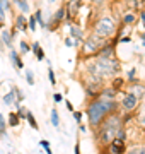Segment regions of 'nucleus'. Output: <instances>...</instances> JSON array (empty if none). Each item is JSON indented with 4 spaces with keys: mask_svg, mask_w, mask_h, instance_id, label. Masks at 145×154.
<instances>
[{
    "mask_svg": "<svg viewBox=\"0 0 145 154\" xmlns=\"http://www.w3.org/2000/svg\"><path fill=\"white\" fill-rule=\"evenodd\" d=\"M19 50H21V51H19V53H21V55H26V53H29V51H31V45L28 43V41H21V43H19Z\"/></svg>",
    "mask_w": 145,
    "mask_h": 154,
    "instance_id": "ddd939ff",
    "label": "nucleus"
},
{
    "mask_svg": "<svg viewBox=\"0 0 145 154\" xmlns=\"http://www.w3.org/2000/svg\"><path fill=\"white\" fill-rule=\"evenodd\" d=\"M19 122H21V118H19L16 113H10V115H9V122H7V125H9V127H17V125H19Z\"/></svg>",
    "mask_w": 145,
    "mask_h": 154,
    "instance_id": "2eb2a0df",
    "label": "nucleus"
},
{
    "mask_svg": "<svg viewBox=\"0 0 145 154\" xmlns=\"http://www.w3.org/2000/svg\"><path fill=\"white\" fill-rule=\"evenodd\" d=\"M121 86H123V79H120V77H116V79H114V82H113V89L116 91V89H120Z\"/></svg>",
    "mask_w": 145,
    "mask_h": 154,
    "instance_id": "bb28decb",
    "label": "nucleus"
},
{
    "mask_svg": "<svg viewBox=\"0 0 145 154\" xmlns=\"http://www.w3.org/2000/svg\"><path fill=\"white\" fill-rule=\"evenodd\" d=\"M116 108V103L114 101H109V99H102L97 98L94 99L89 106H87V116H89V123L92 127H99L101 122L104 120V116L113 113Z\"/></svg>",
    "mask_w": 145,
    "mask_h": 154,
    "instance_id": "f257e3e1",
    "label": "nucleus"
},
{
    "mask_svg": "<svg viewBox=\"0 0 145 154\" xmlns=\"http://www.w3.org/2000/svg\"><path fill=\"white\" fill-rule=\"evenodd\" d=\"M121 105L125 108V111H133L138 106V98L133 96V94H130V93H125V96L121 99Z\"/></svg>",
    "mask_w": 145,
    "mask_h": 154,
    "instance_id": "20e7f679",
    "label": "nucleus"
},
{
    "mask_svg": "<svg viewBox=\"0 0 145 154\" xmlns=\"http://www.w3.org/2000/svg\"><path fill=\"white\" fill-rule=\"evenodd\" d=\"M5 130H7V122L4 120V115L0 113V134H2V135H7Z\"/></svg>",
    "mask_w": 145,
    "mask_h": 154,
    "instance_id": "4be33fe9",
    "label": "nucleus"
},
{
    "mask_svg": "<svg viewBox=\"0 0 145 154\" xmlns=\"http://www.w3.org/2000/svg\"><path fill=\"white\" fill-rule=\"evenodd\" d=\"M31 50H33L34 57H36V58H38L39 62H41V60H45V51H43V48L39 46V43H33Z\"/></svg>",
    "mask_w": 145,
    "mask_h": 154,
    "instance_id": "1a4fd4ad",
    "label": "nucleus"
},
{
    "mask_svg": "<svg viewBox=\"0 0 145 154\" xmlns=\"http://www.w3.org/2000/svg\"><path fill=\"white\" fill-rule=\"evenodd\" d=\"M4 103H5V105H9V106H10V105H17V99H16L14 88H12L7 94H4Z\"/></svg>",
    "mask_w": 145,
    "mask_h": 154,
    "instance_id": "6e6552de",
    "label": "nucleus"
},
{
    "mask_svg": "<svg viewBox=\"0 0 145 154\" xmlns=\"http://www.w3.org/2000/svg\"><path fill=\"white\" fill-rule=\"evenodd\" d=\"M26 81H28V84L29 86H34V72L31 70V69H26Z\"/></svg>",
    "mask_w": 145,
    "mask_h": 154,
    "instance_id": "f3484780",
    "label": "nucleus"
},
{
    "mask_svg": "<svg viewBox=\"0 0 145 154\" xmlns=\"http://www.w3.org/2000/svg\"><path fill=\"white\" fill-rule=\"evenodd\" d=\"M10 60L14 62V65H16V69H17V70H21V69L24 67V63H22V60H21V57H19V53H17V51H14V50L10 51Z\"/></svg>",
    "mask_w": 145,
    "mask_h": 154,
    "instance_id": "9d476101",
    "label": "nucleus"
},
{
    "mask_svg": "<svg viewBox=\"0 0 145 154\" xmlns=\"http://www.w3.org/2000/svg\"><path fill=\"white\" fill-rule=\"evenodd\" d=\"M50 2H55V0H50Z\"/></svg>",
    "mask_w": 145,
    "mask_h": 154,
    "instance_id": "58836bf2",
    "label": "nucleus"
},
{
    "mask_svg": "<svg viewBox=\"0 0 145 154\" xmlns=\"http://www.w3.org/2000/svg\"><path fill=\"white\" fill-rule=\"evenodd\" d=\"M65 45H67V46H72V45H73L72 38H67V39H65Z\"/></svg>",
    "mask_w": 145,
    "mask_h": 154,
    "instance_id": "c9c22d12",
    "label": "nucleus"
},
{
    "mask_svg": "<svg viewBox=\"0 0 145 154\" xmlns=\"http://www.w3.org/2000/svg\"><path fill=\"white\" fill-rule=\"evenodd\" d=\"M16 2H17V5L21 7V11L28 14V12H29V4H28V2H26V0H16Z\"/></svg>",
    "mask_w": 145,
    "mask_h": 154,
    "instance_id": "412c9836",
    "label": "nucleus"
},
{
    "mask_svg": "<svg viewBox=\"0 0 145 154\" xmlns=\"http://www.w3.org/2000/svg\"><path fill=\"white\" fill-rule=\"evenodd\" d=\"M142 19H144V28H145V12H142Z\"/></svg>",
    "mask_w": 145,
    "mask_h": 154,
    "instance_id": "e433bc0d",
    "label": "nucleus"
},
{
    "mask_svg": "<svg viewBox=\"0 0 145 154\" xmlns=\"http://www.w3.org/2000/svg\"><path fill=\"white\" fill-rule=\"evenodd\" d=\"M123 21L126 22V24H132V22L135 21V16H133V14H128V16H125V19H123Z\"/></svg>",
    "mask_w": 145,
    "mask_h": 154,
    "instance_id": "c85d7f7f",
    "label": "nucleus"
},
{
    "mask_svg": "<svg viewBox=\"0 0 145 154\" xmlns=\"http://www.w3.org/2000/svg\"><path fill=\"white\" fill-rule=\"evenodd\" d=\"M73 118H75V122L80 123V122H82V113H80V111H73Z\"/></svg>",
    "mask_w": 145,
    "mask_h": 154,
    "instance_id": "c756f323",
    "label": "nucleus"
},
{
    "mask_svg": "<svg viewBox=\"0 0 145 154\" xmlns=\"http://www.w3.org/2000/svg\"><path fill=\"white\" fill-rule=\"evenodd\" d=\"M53 99H55L56 103H60L61 99H63V96H61V94H58V93H56V94H53Z\"/></svg>",
    "mask_w": 145,
    "mask_h": 154,
    "instance_id": "2f4dec72",
    "label": "nucleus"
},
{
    "mask_svg": "<svg viewBox=\"0 0 145 154\" xmlns=\"http://www.w3.org/2000/svg\"><path fill=\"white\" fill-rule=\"evenodd\" d=\"M34 19H36V24L39 22V26H41V28H46L45 21H43V14H41V11H38L36 14H34Z\"/></svg>",
    "mask_w": 145,
    "mask_h": 154,
    "instance_id": "aec40b11",
    "label": "nucleus"
},
{
    "mask_svg": "<svg viewBox=\"0 0 145 154\" xmlns=\"http://www.w3.org/2000/svg\"><path fill=\"white\" fill-rule=\"evenodd\" d=\"M118 70H120V63L116 60H113V58H97L96 63L90 67V72L96 75V79L113 75Z\"/></svg>",
    "mask_w": 145,
    "mask_h": 154,
    "instance_id": "f03ea898",
    "label": "nucleus"
},
{
    "mask_svg": "<svg viewBox=\"0 0 145 154\" xmlns=\"http://www.w3.org/2000/svg\"><path fill=\"white\" fill-rule=\"evenodd\" d=\"M63 16H65V9H58V11H56V14H55V17L51 19V26H50V28H51V29H55V28H56V24H58L61 19H63Z\"/></svg>",
    "mask_w": 145,
    "mask_h": 154,
    "instance_id": "9b49d317",
    "label": "nucleus"
},
{
    "mask_svg": "<svg viewBox=\"0 0 145 154\" xmlns=\"http://www.w3.org/2000/svg\"><path fill=\"white\" fill-rule=\"evenodd\" d=\"M28 28L31 29V31H36L38 26H36V19H34V17H29L28 19Z\"/></svg>",
    "mask_w": 145,
    "mask_h": 154,
    "instance_id": "393cba45",
    "label": "nucleus"
},
{
    "mask_svg": "<svg viewBox=\"0 0 145 154\" xmlns=\"http://www.w3.org/2000/svg\"><path fill=\"white\" fill-rule=\"evenodd\" d=\"M70 33H72V36L75 39H77V43L82 39V29L77 28V26H70Z\"/></svg>",
    "mask_w": 145,
    "mask_h": 154,
    "instance_id": "f8f14e48",
    "label": "nucleus"
},
{
    "mask_svg": "<svg viewBox=\"0 0 145 154\" xmlns=\"http://www.w3.org/2000/svg\"><path fill=\"white\" fill-rule=\"evenodd\" d=\"M26 118H28V123L31 127H33L34 130H38L39 127H38V122H36V118H34V115L33 113H31V111H28V113H26Z\"/></svg>",
    "mask_w": 145,
    "mask_h": 154,
    "instance_id": "4468645a",
    "label": "nucleus"
},
{
    "mask_svg": "<svg viewBox=\"0 0 145 154\" xmlns=\"http://www.w3.org/2000/svg\"><path fill=\"white\" fill-rule=\"evenodd\" d=\"M138 122H140V125H142V127H145V103H144V106L140 108V113H138Z\"/></svg>",
    "mask_w": 145,
    "mask_h": 154,
    "instance_id": "5701e85b",
    "label": "nucleus"
},
{
    "mask_svg": "<svg viewBox=\"0 0 145 154\" xmlns=\"http://www.w3.org/2000/svg\"><path fill=\"white\" fill-rule=\"evenodd\" d=\"M12 36H10V33H9V31H4V33H2V39H4V45H5V46H12Z\"/></svg>",
    "mask_w": 145,
    "mask_h": 154,
    "instance_id": "6ab92c4d",
    "label": "nucleus"
},
{
    "mask_svg": "<svg viewBox=\"0 0 145 154\" xmlns=\"http://www.w3.org/2000/svg\"><path fill=\"white\" fill-rule=\"evenodd\" d=\"M114 29H116V26H114V22L109 19V17H102L101 21H97V24H96V36H101V38H108V36H111L113 33H114Z\"/></svg>",
    "mask_w": 145,
    "mask_h": 154,
    "instance_id": "7ed1b4c3",
    "label": "nucleus"
},
{
    "mask_svg": "<svg viewBox=\"0 0 145 154\" xmlns=\"http://www.w3.org/2000/svg\"><path fill=\"white\" fill-rule=\"evenodd\" d=\"M48 77H50V82L55 86V84H56V77H55V72H53V69H48Z\"/></svg>",
    "mask_w": 145,
    "mask_h": 154,
    "instance_id": "cd10ccee",
    "label": "nucleus"
},
{
    "mask_svg": "<svg viewBox=\"0 0 145 154\" xmlns=\"http://www.w3.org/2000/svg\"><path fill=\"white\" fill-rule=\"evenodd\" d=\"M51 123H53V127L60 125V116H58V111H56L55 108L51 110Z\"/></svg>",
    "mask_w": 145,
    "mask_h": 154,
    "instance_id": "a211bd4d",
    "label": "nucleus"
},
{
    "mask_svg": "<svg viewBox=\"0 0 145 154\" xmlns=\"http://www.w3.org/2000/svg\"><path fill=\"white\" fill-rule=\"evenodd\" d=\"M65 106H67L68 111H73V106H72V103H70V101H65Z\"/></svg>",
    "mask_w": 145,
    "mask_h": 154,
    "instance_id": "473e14b6",
    "label": "nucleus"
},
{
    "mask_svg": "<svg viewBox=\"0 0 145 154\" xmlns=\"http://www.w3.org/2000/svg\"><path fill=\"white\" fill-rule=\"evenodd\" d=\"M130 94H133V96H137V98L144 96V94H145V86H142V84H133V82H132Z\"/></svg>",
    "mask_w": 145,
    "mask_h": 154,
    "instance_id": "0eeeda50",
    "label": "nucleus"
},
{
    "mask_svg": "<svg viewBox=\"0 0 145 154\" xmlns=\"http://www.w3.org/2000/svg\"><path fill=\"white\" fill-rule=\"evenodd\" d=\"M16 26L19 31H26V16H19L16 21Z\"/></svg>",
    "mask_w": 145,
    "mask_h": 154,
    "instance_id": "dca6fc26",
    "label": "nucleus"
},
{
    "mask_svg": "<svg viewBox=\"0 0 145 154\" xmlns=\"http://www.w3.org/2000/svg\"><path fill=\"white\" fill-rule=\"evenodd\" d=\"M135 72H137V70H135V69H132V70L128 72V81H130V82H133V77H135Z\"/></svg>",
    "mask_w": 145,
    "mask_h": 154,
    "instance_id": "7c9ffc66",
    "label": "nucleus"
},
{
    "mask_svg": "<svg viewBox=\"0 0 145 154\" xmlns=\"http://www.w3.org/2000/svg\"><path fill=\"white\" fill-rule=\"evenodd\" d=\"M120 41H121V43H130V41H132V38H128V36H125V38H121Z\"/></svg>",
    "mask_w": 145,
    "mask_h": 154,
    "instance_id": "72a5a7b5",
    "label": "nucleus"
},
{
    "mask_svg": "<svg viewBox=\"0 0 145 154\" xmlns=\"http://www.w3.org/2000/svg\"><path fill=\"white\" fill-rule=\"evenodd\" d=\"M4 26H5V11L0 5V28H4Z\"/></svg>",
    "mask_w": 145,
    "mask_h": 154,
    "instance_id": "a878e982",
    "label": "nucleus"
},
{
    "mask_svg": "<svg viewBox=\"0 0 145 154\" xmlns=\"http://www.w3.org/2000/svg\"><path fill=\"white\" fill-rule=\"evenodd\" d=\"M94 2H96V4H101V2H102V0H94Z\"/></svg>",
    "mask_w": 145,
    "mask_h": 154,
    "instance_id": "4c0bfd02",
    "label": "nucleus"
},
{
    "mask_svg": "<svg viewBox=\"0 0 145 154\" xmlns=\"http://www.w3.org/2000/svg\"><path fill=\"white\" fill-rule=\"evenodd\" d=\"M73 152H75V154H80V146H78V144H75V147H73Z\"/></svg>",
    "mask_w": 145,
    "mask_h": 154,
    "instance_id": "f704fd0d",
    "label": "nucleus"
},
{
    "mask_svg": "<svg viewBox=\"0 0 145 154\" xmlns=\"http://www.w3.org/2000/svg\"><path fill=\"white\" fill-rule=\"evenodd\" d=\"M26 113H28V111H26V108H24V106L17 105V113H16V115L19 116V118H26Z\"/></svg>",
    "mask_w": 145,
    "mask_h": 154,
    "instance_id": "b1692460",
    "label": "nucleus"
},
{
    "mask_svg": "<svg viewBox=\"0 0 145 154\" xmlns=\"http://www.w3.org/2000/svg\"><path fill=\"white\" fill-rule=\"evenodd\" d=\"M109 152L111 154H126L128 149H126V144L123 142V140L114 137L111 142H109Z\"/></svg>",
    "mask_w": 145,
    "mask_h": 154,
    "instance_id": "423d86ee",
    "label": "nucleus"
},
{
    "mask_svg": "<svg viewBox=\"0 0 145 154\" xmlns=\"http://www.w3.org/2000/svg\"><path fill=\"white\" fill-rule=\"evenodd\" d=\"M101 50V39L99 36H90L87 41H85V46H84V55H89V53H96Z\"/></svg>",
    "mask_w": 145,
    "mask_h": 154,
    "instance_id": "39448f33",
    "label": "nucleus"
}]
</instances>
